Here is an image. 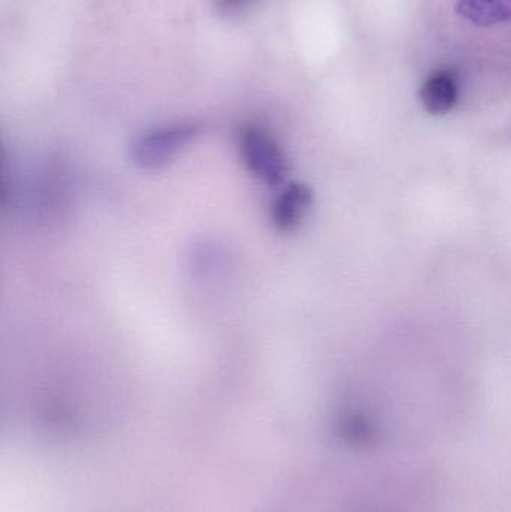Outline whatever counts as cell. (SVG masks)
Wrapping results in <instances>:
<instances>
[{"label":"cell","instance_id":"6da1fadb","mask_svg":"<svg viewBox=\"0 0 511 512\" xmlns=\"http://www.w3.org/2000/svg\"><path fill=\"white\" fill-rule=\"evenodd\" d=\"M240 159L246 170L266 185L284 182L288 174V158L279 141L257 125L243 126L237 138Z\"/></svg>","mask_w":511,"mask_h":512},{"label":"cell","instance_id":"7a4b0ae2","mask_svg":"<svg viewBox=\"0 0 511 512\" xmlns=\"http://www.w3.org/2000/svg\"><path fill=\"white\" fill-rule=\"evenodd\" d=\"M198 132L197 125L192 123H174L150 129L132 143V162L143 170L165 167L197 138Z\"/></svg>","mask_w":511,"mask_h":512},{"label":"cell","instance_id":"3957f363","mask_svg":"<svg viewBox=\"0 0 511 512\" xmlns=\"http://www.w3.org/2000/svg\"><path fill=\"white\" fill-rule=\"evenodd\" d=\"M314 204L312 189L305 183H288L270 204V222L279 233H294L308 216Z\"/></svg>","mask_w":511,"mask_h":512},{"label":"cell","instance_id":"277c9868","mask_svg":"<svg viewBox=\"0 0 511 512\" xmlns=\"http://www.w3.org/2000/svg\"><path fill=\"white\" fill-rule=\"evenodd\" d=\"M420 101L431 116H446L459 102L458 78L450 71L429 75L420 90Z\"/></svg>","mask_w":511,"mask_h":512},{"label":"cell","instance_id":"5b68a950","mask_svg":"<svg viewBox=\"0 0 511 512\" xmlns=\"http://www.w3.org/2000/svg\"><path fill=\"white\" fill-rule=\"evenodd\" d=\"M458 12L476 26L491 27L511 21V0H461Z\"/></svg>","mask_w":511,"mask_h":512},{"label":"cell","instance_id":"8992f818","mask_svg":"<svg viewBox=\"0 0 511 512\" xmlns=\"http://www.w3.org/2000/svg\"><path fill=\"white\" fill-rule=\"evenodd\" d=\"M251 3V0H218V9L225 15L237 14Z\"/></svg>","mask_w":511,"mask_h":512},{"label":"cell","instance_id":"52a82bcc","mask_svg":"<svg viewBox=\"0 0 511 512\" xmlns=\"http://www.w3.org/2000/svg\"><path fill=\"white\" fill-rule=\"evenodd\" d=\"M372 512H381V511L380 510H378V511L377 510H372Z\"/></svg>","mask_w":511,"mask_h":512}]
</instances>
